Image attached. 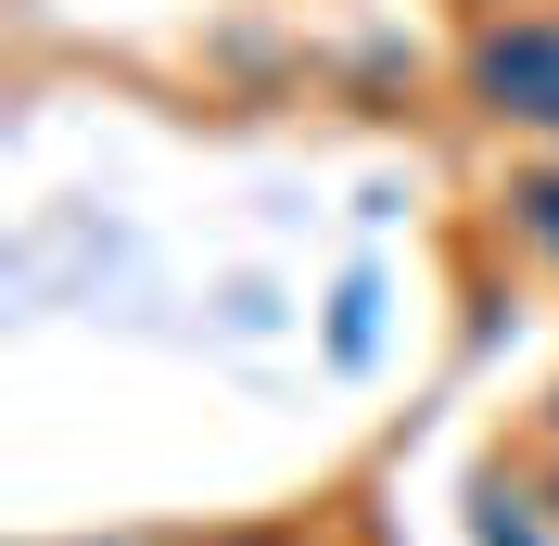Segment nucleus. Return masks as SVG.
Listing matches in <instances>:
<instances>
[{"mask_svg": "<svg viewBox=\"0 0 559 546\" xmlns=\"http://www.w3.org/2000/svg\"><path fill=\"white\" fill-rule=\"evenodd\" d=\"M445 90H457V115H471V128L522 140V153H559V0L496 13V26H457Z\"/></svg>", "mask_w": 559, "mask_h": 546, "instance_id": "1", "label": "nucleus"}, {"mask_svg": "<svg viewBox=\"0 0 559 546\" xmlns=\"http://www.w3.org/2000/svg\"><path fill=\"white\" fill-rule=\"evenodd\" d=\"M484 229L559 293V153H509V166L484 178Z\"/></svg>", "mask_w": 559, "mask_h": 546, "instance_id": "2", "label": "nucleus"}, {"mask_svg": "<svg viewBox=\"0 0 559 546\" xmlns=\"http://www.w3.org/2000/svg\"><path fill=\"white\" fill-rule=\"evenodd\" d=\"M471 546H559L534 458H484V471H471Z\"/></svg>", "mask_w": 559, "mask_h": 546, "instance_id": "3", "label": "nucleus"}, {"mask_svg": "<svg viewBox=\"0 0 559 546\" xmlns=\"http://www.w3.org/2000/svg\"><path fill=\"white\" fill-rule=\"evenodd\" d=\"M382 306H394V293H382V268H344V280H331V318H318V356H331V369H369V356H382Z\"/></svg>", "mask_w": 559, "mask_h": 546, "instance_id": "4", "label": "nucleus"}, {"mask_svg": "<svg viewBox=\"0 0 559 546\" xmlns=\"http://www.w3.org/2000/svg\"><path fill=\"white\" fill-rule=\"evenodd\" d=\"M457 26H496V13H534V0H445Z\"/></svg>", "mask_w": 559, "mask_h": 546, "instance_id": "5", "label": "nucleus"}, {"mask_svg": "<svg viewBox=\"0 0 559 546\" xmlns=\"http://www.w3.org/2000/svg\"><path fill=\"white\" fill-rule=\"evenodd\" d=\"M38 546H166V534H38Z\"/></svg>", "mask_w": 559, "mask_h": 546, "instance_id": "6", "label": "nucleus"}, {"mask_svg": "<svg viewBox=\"0 0 559 546\" xmlns=\"http://www.w3.org/2000/svg\"><path fill=\"white\" fill-rule=\"evenodd\" d=\"M534 483H547V521H559V444H534Z\"/></svg>", "mask_w": 559, "mask_h": 546, "instance_id": "7", "label": "nucleus"}, {"mask_svg": "<svg viewBox=\"0 0 559 546\" xmlns=\"http://www.w3.org/2000/svg\"><path fill=\"white\" fill-rule=\"evenodd\" d=\"M534 444H559V381H547V407H534Z\"/></svg>", "mask_w": 559, "mask_h": 546, "instance_id": "8", "label": "nucleus"}]
</instances>
